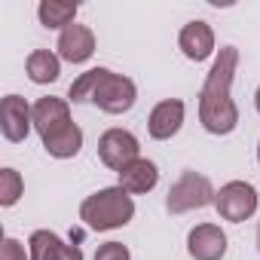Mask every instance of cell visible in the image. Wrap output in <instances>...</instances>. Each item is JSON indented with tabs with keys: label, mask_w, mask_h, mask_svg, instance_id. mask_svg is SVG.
<instances>
[{
	"label": "cell",
	"mask_w": 260,
	"mask_h": 260,
	"mask_svg": "<svg viewBox=\"0 0 260 260\" xmlns=\"http://www.w3.org/2000/svg\"><path fill=\"white\" fill-rule=\"evenodd\" d=\"M236 68H239V49L220 46L199 92V122L208 135H230L239 125V107L233 101Z\"/></svg>",
	"instance_id": "6da1fadb"
},
{
	"label": "cell",
	"mask_w": 260,
	"mask_h": 260,
	"mask_svg": "<svg viewBox=\"0 0 260 260\" xmlns=\"http://www.w3.org/2000/svg\"><path fill=\"white\" fill-rule=\"evenodd\" d=\"M68 101H74V104H86L89 101L98 110L119 116V113H128V110L135 107L138 86H135V80H128L122 74H113L107 68H92V71L80 74L71 83Z\"/></svg>",
	"instance_id": "7a4b0ae2"
},
{
	"label": "cell",
	"mask_w": 260,
	"mask_h": 260,
	"mask_svg": "<svg viewBox=\"0 0 260 260\" xmlns=\"http://www.w3.org/2000/svg\"><path fill=\"white\" fill-rule=\"evenodd\" d=\"M135 217V199L128 196L119 184L116 187H104L92 196L83 199L80 205V220L95 230V233H107V230H119Z\"/></svg>",
	"instance_id": "3957f363"
},
{
	"label": "cell",
	"mask_w": 260,
	"mask_h": 260,
	"mask_svg": "<svg viewBox=\"0 0 260 260\" xmlns=\"http://www.w3.org/2000/svg\"><path fill=\"white\" fill-rule=\"evenodd\" d=\"M214 184L199 175V172H181V178L172 184L169 196H166V208L172 214H187V211H199V208H208L214 205Z\"/></svg>",
	"instance_id": "277c9868"
},
{
	"label": "cell",
	"mask_w": 260,
	"mask_h": 260,
	"mask_svg": "<svg viewBox=\"0 0 260 260\" xmlns=\"http://www.w3.org/2000/svg\"><path fill=\"white\" fill-rule=\"evenodd\" d=\"M257 205H260V196H257V187L248 184V181H230L217 190L214 196V208L223 220L230 223H242V220H251L257 214Z\"/></svg>",
	"instance_id": "5b68a950"
},
{
	"label": "cell",
	"mask_w": 260,
	"mask_h": 260,
	"mask_svg": "<svg viewBox=\"0 0 260 260\" xmlns=\"http://www.w3.org/2000/svg\"><path fill=\"white\" fill-rule=\"evenodd\" d=\"M98 159L107 169L122 172L128 162L141 159V144L128 128H107V132L98 138Z\"/></svg>",
	"instance_id": "8992f818"
},
{
	"label": "cell",
	"mask_w": 260,
	"mask_h": 260,
	"mask_svg": "<svg viewBox=\"0 0 260 260\" xmlns=\"http://www.w3.org/2000/svg\"><path fill=\"white\" fill-rule=\"evenodd\" d=\"M34 128V104L22 95H7L0 101V132L10 144H22Z\"/></svg>",
	"instance_id": "52a82bcc"
},
{
	"label": "cell",
	"mask_w": 260,
	"mask_h": 260,
	"mask_svg": "<svg viewBox=\"0 0 260 260\" xmlns=\"http://www.w3.org/2000/svg\"><path fill=\"white\" fill-rule=\"evenodd\" d=\"M71 101L68 98H55V95H46V98H37L34 101V132L43 138H52L58 132L71 125Z\"/></svg>",
	"instance_id": "ba28073f"
},
{
	"label": "cell",
	"mask_w": 260,
	"mask_h": 260,
	"mask_svg": "<svg viewBox=\"0 0 260 260\" xmlns=\"http://www.w3.org/2000/svg\"><path fill=\"white\" fill-rule=\"evenodd\" d=\"M184 116H187V107L181 98H166L159 101L150 116H147V132L153 141H169L181 132V125H184Z\"/></svg>",
	"instance_id": "9c48e42d"
},
{
	"label": "cell",
	"mask_w": 260,
	"mask_h": 260,
	"mask_svg": "<svg viewBox=\"0 0 260 260\" xmlns=\"http://www.w3.org/2000/svg\"><path fill=\"white\" fill-rule=\"evenodd\" d=\"M187 254L193 260H223L226 233L217 223H199L187 233Z\"/></svg>",
	"instance_id": "30bf717a"
},
{
	"label": "cell",
	"mask_w": 260,
	"mask_h": 260,
	"mask_svg": "<svg viewBox=\"0 0 260 260\" xmlns=\"http://www.w3.org/2000/svg\"><path fill=\"white\" fill-rule=\"evenodd\" d=\"M178 46H181L184 58H190L196 64L199 61H208L214 55V31H211V25L202 22V19L187 22L181 28V34H178Z\"/></svg>",
	"instance_id": "8fae6325"
},
{
	"label": "cell",
	"mask_w": 260,
	"mask_h": 260,
	"mask_svg": "<svg viewBox=\"0 0 260 260\" xmlns=\"http://www.w3.org/2000/svg\"><path fill=\"white\" fill-rule=\"evenodd\" d=\"M55 49H58V58H61V61L83 64V61H89V58L95 55V34H92V28L74 22L71 28H64V31L58 34Z\"/></svg>",
	"instance_id": "7c38bea8"
},
{
	"label": "cell",
	"mask_w": 260,
	"mask_h": 260,
	"mask_svg": "<svg viewBox=\"0 0 260 260\" xmlns=\"http://www.w3.org/2000/svg\"><path fill=\"white\" fill-rule=\"evenodd\" d=\"M28 251H31V260H83V248L68 245L52 230H34L28 239Z\"/></svg>",
	"instance_id": "4fadbf2b"
},
{
	"label": "cell",
	"mask_w": 260,
	"mask_h": 260,
	"mask_svg": "<svg viewBox=\"0 0 260 260\" xmlns=\"http://www.w3.org/2000/svg\"><path fill=\"white\" fill-rule=\"evenodd\" d=\"M119 175V187L128 193V196H144V193H150L156 184H159V169H156V162H150V159H135V162H128L122 172H116Z\"/></svg>",
	"instance_id": "5bb4252c"
},
{
	"label": "cell",
	"mask_w": 260,
	"mask_h": 260,
	"mask_svg": "<svg viewBox=\"0 0 260 260\" xmlns=\"http://www.w3.org/2000/svg\"><path fill=\"white\" fill-rule=\"evenodd\" d=\"M25 71H28V80L37 83V86H46V83H55L61 77V58L58 52H49V49H34L25 61Z\"/></svg>",
	"instance_id": "9a60e30c"
},
{
	"label": "cell",
	"mask_w": 260,
	"mask_h": 260,
	"mask_svg": "<svg viewBox=\"0 0 260 260\" xmlns=\"http://www.w3.org/2000/svg\"><path fill=\"white\" fill-rule=\"evenodd\" d=\"M80 7L77 4H68V0H40V7H37V19L43 28L49 31H64L74 25Z\"/></svg>",
	"instance_id": "2e32d148"
},
{
	"label": "cell",
	"mask_w": 260,
	"mask_h": 260,
	"mask_svg": "<svg viewBox=\"0 0 260 260\" xmlns=\"http://www.w3.org/2000/svg\"><path fill=\"white\" fill-rule=\"evenodd\" d=\"M80 147H83V128L77 122H71L64 132H58L52 138H43V150L52 159H71V156L80 153Z\"/></svg>",
	"instance_id": "e0dca14e"
},
{
	"label": "cell",
	"mask_w": 260,
	"mask_h": 260,
	"mask_svg": "<svg viewBox=\"0 0 260 260\" xmlns=\"http://www.w3.org/2000/svg\"><path fill=\"white\" fill-rule=\"evenodd\" d=\"M25 193V181L16 169H0V205L13 208Z\"/></svg>",
	"instance_id": "ac0fdd59"
},
{
	"label": "cell",
	"mask_w": 260,
	"mask_h": 260,
	"mask_svg": "<svg viewBox=\"0 0 260 260\" xmlns=\"http://www.w3.org/2000/svg\"><path fill=\"white\" fill-rule=\"evenodd\" d=\"M92 260H132V251L122 242H104V245H98Z\"/></svg>",
	"instance_id": "d6986e66"
},
{
	"label": "cell",
	"mask_w": 260,
	"mask_h": 260,
	"mask_svg": "<svg viewBox=\"0 0 260 260\" xmlns=\"http://www.w3.org/2000/svg\"><path fill=\"white\" fill-rule=\"evenodd\" d=\"M0 260H31V251H25V245L13 236L4 239V245H0Z\"/></svg>",
	"instance_id": "ffe728a7"
},
{
	"label": "cell",
	"mask_w": 260,
	"mask_h": 260,
	"mask_svg": "<svg viewBox=\"0 0 260 260\" xmlns=\"http://www.w3.org/2000/svg\"><path fill=\"white\" fill-rule=\"evenodd\" d=\"M254 107H257V113H260V86H257V92H254Z\"/></svg>",
	"instance_id": "44dd1931"
},
{
	"label": "cell",
	"mask_w": 260,
	"mask_h": 260,
	"mask_svg": "<svg viewBox=\"0 0 260 260\" xmlns=\"http://www.w3.org/2000/svg\"><path fill=\"white\" fill-rule=\"evenodd\" d=\"M257 251H260V226H257Z\"/></svg>",
	"instance_id": "7402d4cb"
},
{
	"label": "cell",
	"mask_w": 260,
	"mask_h": 260,
	"mask_svg": "<svg viewBox=\"0 0 260 260\" xmlns=\"http://www.w3.org/2000/svg\"><path fill=\"white\" fill-rule=\"evenodd\" d=\"M257 162H260V141H257Z\"/></svg>",
	"instance_id": "603a6c76"
}]
</instances>
